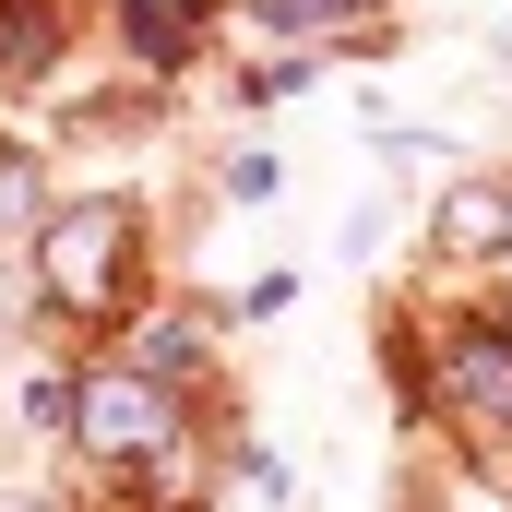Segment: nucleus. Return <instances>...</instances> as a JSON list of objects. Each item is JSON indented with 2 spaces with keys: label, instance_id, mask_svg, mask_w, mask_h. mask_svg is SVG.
<instances>
[{
  "label": "nucleus",
  "instance_id": "f257e3e1",
  "mask_svg": "<svg viewBox=\"0 0 512 512\" xmlns=\"http://www.w3.org/2000/svg\"><path fill=\"white\" fill-rule=\"evenodd\" d=\"M131 274H143V215H131L120 191H84V203H48L36 215V298L60 322H120V310H143Z\"/></svg>",
  "mask_w": 512,
  "mask_h": 512
},
{
  "label": "nucleus",
  "instance_id": "f03ea898",
  "mask_svg": "<svg viewBox=\"0 0 512 512\" xmlns=\"http://www.w3.org/2000/svg\"><path fill=\"white\" fill-rule=\"evenodd\" d=\"M179 417H191V405L167 382H143V370H120V358L72 382V441H84L96 465H167V453H179Z\"/></svg>",
  "mask_w": 512,
  "mask_h": 512
},
{
  "label": "nucleus",
  "instance_id": "7ed1b4c3",
  "mask_svg": "<svg viewBox=\"0 0 512 512\" xmlns=\"http://www.w3.org/2000/svg\"><path fill=\"white\" fill-rule=\"evenodd\" d=\"M429 382H441V405H465V417H501L512 405V346L501 334H441Z\"/></svg>",
  "mask_w": 512,
  "mask_h": 512
},
{
  "label": "nucleus",
  "instance_id": "20e7f679",
  "mask_svg": "<svg viewBox=\"0 0 512 512\" xmlns=\"http://www.w3.org/2000/svg\"><path fill=\"white\" fill-rule=\"evenodd\" d=\"M227 0H120V36H131V60L143 72H179L191 48H203V24H215Z\"/></svg>",
  "mask_w": 512,
  "mask_h": 512
},
{
  "label": "nucleus",
  "instance_id": "39448f33",
  "mask_svg": "<svg viewBox=\"0 0 512 512\" xmlns=\"http://www.w3.org/2000/svg\"><path fill=\"white\" fill-rule=\"evenodd\" d=\"M60 60V0H0V72H48Z\"/></svg>",
  "mask_w": 512,
  "mask_h": 512
},
{
  "label": "nucleus",
  "instance_id": "423d86ee",
  "mask_svg": "<svg viewBox=\"0 0 512 512\" xmlns=\"http://www.w3.org/2000/svg\"><path fill=\"white\" fill-rule=\"evenodd\" d=\"M239 12H251L262 36H358L382 0H239Z\"/></svg>",
  "mask_w": 512,
  "mask_h": 512
},
{
  "label": "nucleus",
  "instance_id": "0eeeda50",
  "mask_svg": "<svg viewBox=\"0 0 512 512\" xmlns=\"http://www.w3.org/2000/svg\"><path fill=\"white\" fill-rule=\"evenodd\" d=\"M441 251H501V179H477V191L441 203Z\"/></svg>",
  "mask_w": 512,
  "mask_h": 512
},
{
  "label": "nucleus",
  "instance_id": "6e6552de",
  "mask_svg": "<svg viewBox=\"0 0 512 512\" xmlns=\"http://www.w3.org/2000/svg\"><path fill=\"white\" fill-rule=\"evenodd\" d=\"M24 429H72V370H24Z\"/></svg>",
  "mask_w": 512,
  "mask_h": 512
},
{
  "label": "nucleus",
  "instance_id": "1a4fd4ad",
  "mask_svg": "<svg viewBox=\"0 0 512 512\" xmlns=\"http://www.w3.org/2000/svg\"><path fill=\"white\" fill-rule=\"evenodd\" d=\"M0 227H24V239H36V179H24L12 155H0Z\"/></svg>",
  "mask_w": 512,
  "mask_h": 512
},
{
  "label": "nucleus",
  "instance_id": "9d476101",
  "mask_svg": "<svg viewBox=\"0 0 512 512\" xmlns=\"http://www.w3.org/2000/svg\"><path fill=\"white\" fill-rule=\"evenodd\" d=\"M274 191V155H227V203H262Z\"/></svg>",
  "mask_w": 512,
  "mask_h": 512
},
{
  "label": "nucleus",
  "instance_id": "9b49d317",
  "mask_svg": "<svg viewBox=\"0 0 512 512\" xmlns=\"http://www.w3.org/2000/svg\"><path fill=\"white\" fill-rule=\"evenodd\" d=\"M501 274H512V179H501Z\"/></svg>",
  "mask_w": 512,
  "mask_h": 512
},
{
  "label": "nucleus",
  "instance_id": "f8f14e48",
  "mask_svg": "<svg viewBox=\"0 0 512 512\" xmlns=\"http://www.w3.org/2000/svg\"><path fill=\"white\" fill-rule=\"evenodd\" d=\"M489 334H501V346H512V298H501V322H489Z\"/></svg>",
  "mask_w": 512,
  "mask_h": 512
},
{
  "label": "nucleus",
  "instance_id": "ddd939ff",
  "mask_svg": "<svg viewBox=\"0 0 512 512\" xmlns=\"http://www.w3.org/2000/svg\"><path fill=\"white\" fill-rule=\"evenodd\" d=\"M501 417H512V405H501Z\"/></svg>",
  "mask_w": 512,
  "mask_h": 512
}]
</instances>
